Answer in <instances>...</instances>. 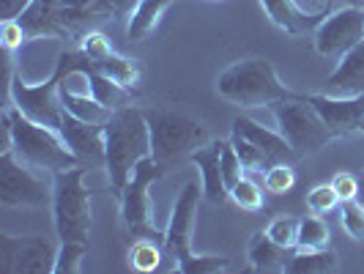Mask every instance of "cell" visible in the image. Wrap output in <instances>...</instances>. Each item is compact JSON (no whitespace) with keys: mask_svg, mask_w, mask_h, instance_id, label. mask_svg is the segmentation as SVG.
<instances>
[{"mask_svg":"<svg viewBox=\"0 0 364 274\" xmlns=\"http://www.w3.org/2000/svg\"><path fill=\"white\" fill-rule=\"evenodd\" d=\"M222 143L225 140H208L205 146H200L189 159L198 164V170H200L203 176V195L208 198L211 203H222L230 198V189H228V184L222 179Z\"/></svg>","mask_w":364,"mask_h":274,"instance_id":"obj_17","label":"cell"},{"mask_svg":"<svg viewBox=\"0 0 364 274\" xmlns=\"http://www.w3.org/2000/svg\"><path fill=\"white\" fill-rule=\"evenodd\" d=\"M176 266H178L181 274H217V272H225L230 266V260L219 255H195L192 253L189 258L178 260Z\"/></svg>","mask_w":364,"mask_h":274,"instance_id":"obj_31","label":"cell"},{"mask_svg":"<svg viewBox=\"0 0 364 274\" xmlns=\"http://www.w3.org/2000/svg\"><path fill=\"white\" fill-rule=\"evenodd\" d=\"M28 6H31V0H0V17L17 19Z\"/></svg>","mask_w":364,"mask_h":274,"instance_id":"obj_40","label":"cell"},{"mask_svg":"<svg viewBox=\"0 0 364 274\" xmlns=\"http://www.w3.org/2000/svg\"><path fill=\"white\" fill-rule=\"evenodd\" d=\"M58 250L44 236H0L3 274H53Z\"/></svg>","mask_w":364,"mask_h":274,"instance_id":"obj_10","label":"cell"},{"mask_svg":"<svg viewBox=\"0 0 364 274\" xmlns=\"http://www.w3.org/2000/svg\"><path fill=\"white\" fill-rule=\"evenodd\" d=\"M359 132H364V121H362V129H359Z\"/></svg>","mask_w":364,"mask_h":274,"instance_id":"obj_45","label":"cell"},{"mask_svg":"<svg viewBox=\"0 0 364 274\" xmlns=\"http://www.w3.org/2000/svg\"><path fill=\"white\" fill-rule=\"evenodd\" d=\"M217 93L238 107H272L274 102L293 96L263 58H244L230 63L217 77Z\"/></svg>","mask_w":364,"mask_h":274,"instance_id":"obj_3","label":"cell"},{"mask_svg":"<svg viewBox=\"0 0 364 274\" xmlns=\"http://www.w3.org/2000/svg\"><path fill=\"white\" fill-rule=\"evenodd\" d=\"M340 266V258L334 250H299L296 255H291L285 260V269L282 272L288 274H328L337 272Z\"/></svg>","mask_w":364,"mask_h":274,"instance_id":"obj_23","label":"cell"},{"mask_svg":"<svg viewBox=\"0 0 364 274\" xmlns=\"http://www.w3.org/2000/svg\"><path fill=\"white\" fill-rule=\"evenodd\" d=\"M88 77H91L93 96H96L105 107L121 110V107H127V105H132V93L134 91H129V88H124V85H118L115 80H109L107 74H102L99 69H96V63L88 69Z\"/></svg>","mask_w":364,"mask_h":274,"instance_id":"obj_25","label":"cell"},{"mask_svg":"<svg viewBox=\"0 0 364 274\" xmlns=\"http://www.w3.org/2000/svg\"><path fill=\"white\" fill-rule=\"evenodd\" d=\"M307 11H315V14H328V6L331 0H301Z\"/></svg>","mask_w":364,"mask_h":274,"instance_id":"obj_41","label":"cell"},{"mask_svg":"<svg viewBox=\"0 0 364 274\" xmlns=\"http://www.w3.org/2000/svg\"><path fill=\"white\" fill-rule=\"evenodd\" d=\"M60 135L66 140V146L72 148V154L80 159V164L88 167H105V124H91L82 121L72 112H63V124H60Z\"/></svg>","mask_w":364,"mask_h":274,"instance_id":"obj_14","label":"cell"},{"mask_svg":"<svg viewBox=\"0 0 364 274\" xmlns=\"http://www.w3.org/2000/svg\"><path fill=\"white\" fill-rule=\"evenodd\" d=\"M364 38V9L343 6L321 19L315 28V50L323 58H343Z\"/></svg>","mask_w":364,"mask_h":274,"instance_id":"obj_11","label":"cell"},{"mask_svg":"<svg viewBox=\"0 0 364 274\" xmlns=\"http://www.w3.org/2000/svg\"><path fill=\"white\" fill-rule=\"evenodd\" d=\"M88 164H74L69 170L55 173L53 184V222L55 236L60 241H85L91 236V195L85 186Z\"/></svg>","mask_w":364,"mask_h":274,"instance_id":"obj_4","label":"cell"},{"mask_svg":"<svg viewBox=\"0 0 364 274\" xmlns=\"http://www.w3.org/2000/svg\"><path fill=\"white\" fill-rule=\"evenodd\" d=\"M164 253V233L162 236H140L129 247V266L134 272H156L162 266Z\"/></svg>","mask_w":364,"mask_h":274,"instance_id":"obj_24","label":"cell"},{"mask_svg":"<svg viewBox=\"0 0 364 274\" xmlns=\"http://www.w3.org/2000/svg\"><path fill=\"white\" fill-rule=\"evenodd\" d=\"M230 198H233V203L241 211H250V214H255V211L263 209V189L255 181H250V179H241L230 189Z\"/></svg>","mask_w":364,"mask_h":274,"instance_id":"obj_32","label":"cell"},{"mask_svg":"<svg viewBox=\"0 0 364 274\" xmlns=\"http://www.w3.org/2000/svg\"><path fill=\"white\" fill-rule=\"evenodd\" d=\"M80 50L88 55L93 63H102V60H107L109 55H112V44H109V38L105 33L88 31V33L80 36Z\"/></svg>","mask_w":364,"mask_h":274,"instance_id":"obj_36","label":"cell"},{"mask_svg":"<svg viewBox=\"0 0 364 274\" xmlns=\"http://www.w3.org/2000/svg\"><path fill=\"white\" fill-rule=\"evenodd\" d=\"M9 93H11V105L25 112L31 121L44 124L50 129L60 132L63 124V102H60V77L53 72L44 83H25L19 74H9Z\"/></svg>","mask_w":364,"mask_h":274,"instance_id":"obj_8","label":"cell"},{"mask_svg":"<svg viewBox=\"0 0 364 274\" xmlns=\"http://www.w3.org/2000/svg\"><path fill=\"white\" fill-rule=\"evenodd\" d=\"M260 6H263V11L269 14L274 25L279 31L291 33V36L310 33V31H315L321 25V19L326 17V14H315V11L301 9L296 0H260Z\"/></svg>","mask_w":364,"mask_h":274,"instance_id":"obj_18","label":"cell"},{"mask_svg":"<svg viewBox=\"0 0 364 274\" xmlns=\"http://www.w3.org/2000/svg\"><path fill=\"white\" fill-rule=\"evenodd\" d=\"M318 115L326 121V127L337 135L346 137L362 129L364 121V93L359 96H331V93H301Z\"/></svg>","mask_w":364,"mask_h":274,"instance_id":"obj_13","label":"cell"},{"mask_svg":"<svg viewBox=\"0 0 364 274\" xmlns=\"http://www.w3.org/2000/svg\"><path fill=\"white\" fill-rule=\"evenodd\" d=\"M293 184H296V173H293L291 162L272 164V167L266 170V176H263V186H266V192H272V195H285V192H291Z\"/></svg>","mask_w":364,"mask_h":274,"instance_id":"obj_30","label":"cell"},{"mask_svg":"<svg viewBox=\"0 0 364 274\" xmlns=\"http://www.w3.org/2000/svg\"><path fill=\"white\" fill-rule=\"evenodd\" d=\"M146 118L151 127V154L167 167L192 157L198 148L208 143L205 127L192 115L176 110H148Z\"/></svg>","mask_w":364,"mask_h":274,"instance_id":"obj_5","label":"cell"},{"mask_svg":"<svg viewBox=\"0 0 364 274\" xmlns=\"http://www.w3.org/2000/svg\"><path fill=\"white\" fill-rule=\"evenodd\" d=\"M222 179H225V184H228V189H233L241 179H244V164H241V159H238L236 148H233V143L230 140H225L222 143Z\"/></svg>","mask_w":364,"mask_h":274,"instance_id":"obj_35","label":"cell"},{"mask_svg":"<svg viewBox=\"0 0 364 274\" xmlns=\"http://www.w3.org/2000/svg\"><path fill=\"white\" fill-rule=\"evenodd\" d=\"M85 253H88V244L85 241H60L53 274H77L82 269Z\"/></svg>","mask_w":364,"mask_h":274,"instance_id":"obj_29","label":"cell"},{"mask_svg":"<svg viewBox=\"0 0 364 274\" xmlns=\"http://www.w3.org/2000/svg\"><path fill=\"white\" fill-rule=\"evenodd\" d=\"M359 203H364V179H359V198H356Z\"/></svg>","mask_w":364,"mask_h":274,"instance_id":"obj_43","label":"cell"},{"mask_svg":"<svg viewBox=\"0 0 364 274\" xmlns=\"http://www.w3.org/2000/svg\"><path fill=\"white\" fill-rule=\"evenodd\" d=\"M285 247H279L266 231H257L252 233L250 244H247V258L252 263L255 272H282L285 269Z\"/></svg>","mask_w":364,"mask_h":274,"instance_id":"obj_21","label":"cell"},{"mask_svg":"<svg viewBox=\"0 0 364 274\" xmlns=\"http://www.w3.org/2000/svg\"><path fill=\"white\" fill-rule=\"evenodd\" d=\"M343 228L350 238L364 241V206L359 201H346L343 203Z\"/></svg>","mask_w":364,"mask_h":274,"instance_id":"obj_37","label":"cell"},{"mask_svg":"<svg viewBox=\"0 0 364 274\" xmlns=\"http://www.w3.org/2000/svg\"><path fill=\"white\" fill-rule=\"evenodd\" d=\"M200 195L203 189H198L195 181H189L183 184V189L178 192L176 203H173V214H170V222L164 228V253L176 263L192 255V231H195Z\"/></svg>","mask_w":364,"mask_h":274,"instance_id":"obj_12","label":"cell"},{"mask_svg":"<svg viewBox=\"0 0 364 274\" xmlns=\"http://www.w3.org/2000/svg\"><path fill=\"white\" fill-rule=\"evenodd\" d=\"M0 203L3 206H47L53 203V192L38 181L31 170L11 148H3L0 154Z\"/></svg>","mask_w":364,"mask_h":274,"instance_id":"obj_9","label":"cell"},{"mask_svg":"<svg viewBox=\"0 0 364 274\" xmlns=\"http://www.w3.org/2000/svg\"><path fill=\"white\" fill-rule=\"evenodd\" d=\"M96 69L102 74H107L109 80H115L118 85H124L129 91H137V83H140V66H137V60L112 53L107 60L96 63Z\"/></svg>","mask_w":364,"mask_h":274,"instance_id":"obj_26","label":"cell"},{"mask_svg":"<svg viewBox=\"0 0 364 274\" xmlns=\"http://www.w3.org/2000/svg\"><path fill=\"white\" fill-rule=\"evenodd\" d=\"M266 233L279 244V247H285V250H293L296 247V241H299V219L296 217H277L266 228Z\"/></svg>","mask_w":364,"mask_h":274,"instance_id":"obj_34","label":"cell"},{"mask_svg":"<svg viewBox=\"0 0 364 274\" xmlns=\"http://www.w3.org/2000/svg\"><path fill=\"white\" fill-rule=\"evenodd\" d=\"M331 241V231L323 222L321 214H312V217L299 219V241H296V250H323Z\"/></svg>","mask_w":364,"mask_h":274,"instance_id":"obj_27","label":"cell"},{"mask_svg":"<svg viewBox=\"0 0 364 274\" xmlns=\"http://www.w3.org/2000/svg\"><path fill=\"white\" fill-rule=\"evenodd\" d=\"M3 148H11L22 162L38 170L60 173L80 164L58 129L31 121L14 105L3 110Z\"/></svg>","mask_w":364,"mask_h":274,"instance_id":"obj_1","label":"cell"},{"mask_svg":"<svg viewBox=\"0 0 364 274\" xmlns=\"http://www.w3.org/2000/svg\"><path fill=\"white\" fill-rule=\"evenodd\" d=\"M348 6H362L364 9V0H348Z\"/></svg>","mask_w":364,"mask_h":274,"instance_id":"obj_44","label":"cell"},{"mask_svg":"<svg viewBox=\"0 0 364 274\" xmlns=\"http://www.w3.org/2000/svg\"><path fill=\"white\" fill-rule=\"evenodd\" d=\"M337 206H343L340 201V195H337V189L331 186V184H318L315 189L307 192V209H310L312 214H328V211H334Z\"/></svg>","mask_w":364,"mask_h":274,"instance_id":"obj_33","label":"cell"},{"mask_svg":"<svg viewBox=\"0 0 364 274\" xmlns=\"http://www.w3.org/2000/svg\"><path fill=\"white\" fill-rule=\"evenodd\" d=\"M0 41H3V47L9 53H17L19 47L25 41H31V38L25 33V28L19 25V19H3V25H0Z\"/></svg>","mask_w":364,"mask_h":274,"instance_id":"obj_38","label":"cell"},{"mask_svg":"<svg viewBox=\"0 0 364 274\" xmlns=\"http://www.w3.org/2000/svg\"><path fill=\"white\" fill-rule=\"evenodd\" d=\"M105 170L109 176V186L121 192L132 179V170L140 159L151 157V127H148L146 112L140 107L115 110L105 124Z\"/></svg>","mask_w":364,"mask_h":274,"instance_id":"obj_2","label":"cell"},{"mask_svg":"<svg viewBox=\"0 0 364 274\" xmlns=\"http://www.w3.org/2000/svg\"><path fill=\"white\" fill-rule=\"evenodd\" d=\"M233 135H241V137H247L250 143H255L272 162H296L299 159V154L293 151V146L279 135V129L274 132V129H266L260 127L257 121L252 118H247V115H236L233 118Z\"/></svg>","mask_w":364,"mask_h":274,"instance_id":"obj_15","label":"cell"},{"mask_svg":"<svg viewBox=\"0 0 364 274\" xmlns=\"http://www.w3.org/2000/svg\"><path fill=\"white\" fill-rule=\"evenodd\" d=\"M331 186L337 189V195H340L343 203L359 198V176H353V173H337L331 179Z\"/></svg>","mask_w":364,"mask_h":274,"instance_id":"obj_39","label":"cell"},{"mask_svg":"<svg viewBox=\"0 0 364 274\" xmlns=\"http://www.w3.org/2000/svg\"><path fill=\"white\" fill-rule=\"evenodd\" d=\"M326 93H331V96H359V93H364V38L340 58L337 69L326 80Z\"/></svg>","mask_w":364,"mask_h":274,"instance_id":"obj_19","label":"cell"},{"mask_svg":"<svg viewBox=\"0 0 364 274\" xmlns=\"http://www.w3.org/2000/svg\"><path fill=\"white\" fill-rule=\"evenodd\" d=\"M176 0H140V6L132 11L127 25L129 41H146L162 22L164 11L173 6Z\"/></svg>","mask_w":364,"mask_h":274,"instance_id":"obj_22","label":"cell"},{"mask_svg":"<svg viewBox=\"0 0 364 274\" xmlns=\"http://www.w3.org/2000/svg\"><path fill=\"white\" fill-rule=\"evenodd\" d=\"M230 143H233V148H236L238 159H241V164H244L247 173H263V170H269L272 164H277V162H272L255 143H250V140L241 137V135H230Z\"/></svg>","mask_w":364,"mask_h":274,"instance_id":"obj_28","label":"cell"},{"mask_svg":"<svg viewBox=\"0 0 364 274\" xmlns=\"http://www.w3.org/2000/svg\"><path fill=\"white\" fill-rule=\"evenodd\" d=\"M58 3H60V22L69 31V36H82L88 33L85 31L88 25L118 14L112 0H58Z\"/></svg>","mask_w":364,"mask_h":274,"instance_id":"obj_20","label":"cell"},{"mask_svg":"<svg viewBox=\"0 0 364 274\" xmlns=\"http://www.w3.org/2000/svg\"><path fill=\"white\" fill-rule=\"evenodd\" d=\"M112 6H115L118 14H132L140 6V0H112Z\"/></svg>","mask_w":364,"mask_h":274,"instance_id":"obj_42","label":"cell"},{"mask_svg":"<svg viewBox=\"0 0 364 274\" xmlns=\"http://www.w3.org/2000/svg\"><path fill=\"white\" fill-rule=\"evenodd\" d=\"M164 173H167V164H162L151 154L137 162L127 186L118 192L121 195V217L132 236H162L154 231V206H151L148 189H151V184L164 179Z\"/></svg>","mask_w":364,"mask_h":274,"instance_id":"obj_7","label":"cell"},{"mask_svg":"<svg viewBox=\"0 0 364 274\" xmlns=\"http://www.w3.org/2000/svg\"><path fill=\"white\" fill-rule=\"evenodd\" d=\"M17 19L31 41L33 38H69V31L60 22L58 0H31V6Z\"/></svg>","mask_w":364,"mask_h":274,"instance_id":"obj_16","label":"cell"},{"mask_svg":"<svg viewBox=\"0 0 364 274\" xmlns=\"http://www.w3.org/2000/svg\"><path fill=\"white\" fill-rule=\"evenodd\" d=\"M272 112L277 118L279 135L293 146L299 154V159H304L307 154H315L321 148L331 143L337 135L326 127V121L318 115V110L301 93H293L288 99H279L272 105Z\"/></svg>","mask_w":364,"mask_h":274,"instance_id":"obj_6","label":"cell"}]
</instances>
